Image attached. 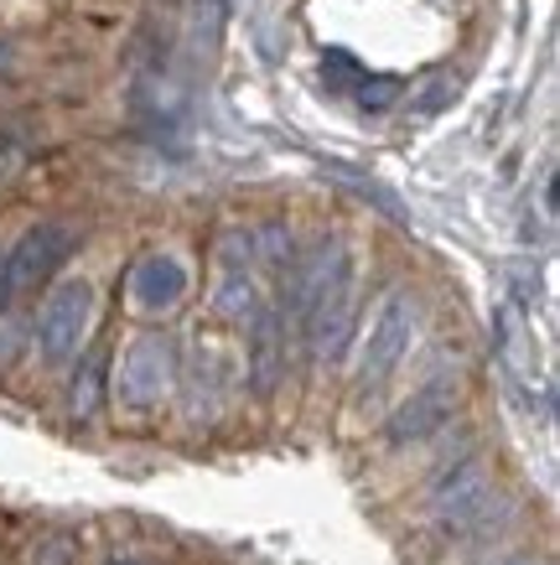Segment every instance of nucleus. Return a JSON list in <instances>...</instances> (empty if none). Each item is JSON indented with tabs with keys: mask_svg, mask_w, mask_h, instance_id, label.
<instances>
[{
	"mask_svg": "<svg viewBox=\"0 0 560 565\" xmlns=\"http://www.w3.org/2000/svg\"><path fill=\"white\" fill-rule=\"evenodd\" d=\"M415 338H421V301L400 286V291L384 296V307L373 311L369 338L358 348V390H379V384L405 363Z\"/></svg>",
	"mask_w": 560,
	"mask_h": 565,
	"instance_id": "obj_1",
	"label": "nucleus"
},
{
	"mask_svg": "<svg viewBox=\"0 0 560 565\" xmlns=\"http://www.w3.org/2000/svg\"><path fill=\"white\" fill-rule=\"evenodd\" d=\"M88 327H94V286H88L84 275H73V280H57L36 311V353L42 363H73L78 359V348H84Z\"/></svg>",
	"mask_w": 560,
	"mask_h": 565,
	"instance_id": "obj_2",
	"label": "nucleus"
},
{
	"mask_svg": "<svg viewBox=\"0 0 560 565\" xmlns=\"http://www.w3.org/2000/svg\"><path fill=\"white\" fill-rule=\"evenodd\" d=\"M78 249V228L63 218H47L27 228L11 249H6V301L11 296H32L36 286H47L52 275L68 265V255Z\"/></svg>",
	"mask_w": 560,
	"mask_h": 565,
	"instance_id": "obj_3",
	"label": "nucleus"
},
{
	"mask_svg": "<svg viewBox=\"0 0 560 565\" xmlns=\"http://www.w3.org/2000/svg\"><path fill=\"white\" fill-rule=\"evenodd\" d=\"M425 509L436 514L446 534H467L477 530L493 509V482H488V467L483 457H462L442 472V478L431 482V493H425Z\"/></svg>",
	"mask_w": 560,
	"mask_h": 565,
	"instance_id": "obj_4",
	"label": "nucleus"
},
{
	"mask_svg": "<svg viewBox=\"0 0 560 565\" xmlns=\"http://www.w3.org/2000/svg\"><path fill=\"white\" fill-rule=\"evenodd\" d=\"M115 390L130 411H156L177 390V343L167 332H140L136 343L125 348Z\"/></svg>",
	"mask_w": 560,
	"mask_h": 565,
	"instance_id": "obj_5",
	"label": "nucleus"
},
{
	"mask_svg": "<svg viewBox=\"0 0 560 565\" xmlns=\"http://www.w3.org/2000/svg\"><path fill=\"white\" fill-rule=\"evenodd\" d=\"M302 322V338H306V353L317 363H332L348 353L353 343V322H358V286H353V270H342L332 286H327L311 307L296 317Z\"/></svg>",
	"mask_w": 560,
	"mask_h": 565,
	"instance_id": "obj_6",
	"label": "nucleus"
},
{
	"mask_svg": "<svg viewBox=\"0 0 560 565\" xmlns=\"http://www.w3.org/2000/svg\"><path fill=\"white\" fill-rule=\"evenodd\" d=\"M452 411H457V379H425L421 390L410 394L405 405L390 415V426H384V436H390V446H410V441H425V436H436V430L452 420Z\"/></svg>",
	"mask_w": 560,
	"mask_h": 565,
	"instance_id": "obj_7",
	"label": "nucleus"
},
{
	"mask_svg": "<svg viewBox=\"0 0 560 565\" xmlns=\"http://www.w3.org/2000/svg\"><path fill=\"white\" fill-rule=\"evenodd\" d=\"M125 291H130V307L136 311L161 317V311L182 307L187 265L177 255H146V259H136V270H130V280H125Z\"/></svg>",
	"mask_w": 560,
	"mask_h": 565,
	"instance_id": "obj_8",
	"label": "nucleus"
},
{
	"mask_svg": "<svg viewBox=\"0 0 560 565\" xmlns=\"http://www.w3.org/2000/svg\"><path fill=\"white\" fill-rule=\"evenodd\" d=\"M493 343H498V359L514 374V384H529L535 379V338H529V317L519 301H504L498 317H493Z\"/></svg>",
	"mask_w": 560,
	"mask_h": 565,
	"instance_id": "obj_9",
	"label": "nucleus"
},
{
	"mask_svg": "<svg viewBox=\"0 0 560 565\" xmlns=\"http://www.w3.org/2000/svg\"><path fill=\"white\" fill-rule=\"evenodd\" d=\"M255 338H250V379H255V394H275L281 374H286V338H281V317L275 311H260Z\"/></svg>",
	"mask_w": 560,
	"mask_h": 565,
	"instance_id": "obj_10",
	"label": "nucleus"
},
{
	"mask_svg": "<svg viewBox=\"0 0 560 565\" xmlns=\"http://www.w3.org/2000/svg\"><path fill=\"white\" fill-rule=\"evenodd\" d=\"M213 307H219V317L223 322H255L260 311V286H255V275L250 270H223V280H219V291H213Z\"/></svg>",
	"mask_w": 560,
	"mask_h": 565,
	"instance_id": "obj_11",
	"label": "nucleus"
},
{
	"mask_svg": "<svg viewBox=\"0 0 560 565\" xmlns=\"http://www.w3.org/2000/svg\"><path fill=\"white\" fill-rule=\"evenodd\" d=\"M327 177H338L342 188H353L363 203H373V207H384L394 223H405V207H400V198H394L390 188H379L373 177H358V167H342V161H327Z\"/></svg>",
	"mask_w": 560,
	"mask_h": 565,
	"instance_id": "obj_12",
	"label": "nucleus"
},
{
	"mask_svg": "<svg viewBox=\"0 0 560 565\" xmlns=\"http://www.w3.org/2000/svg\"><path fill=\"white\" fill-rule=\"evenodd\" d=\"M104 399V353H88L78 379H73V420H88Z\"/></svg>",
	"mask_w": 560,
	"mask_h": 565,
	"instance_id": "obj_13",
	"label": "nucleus"
},
{
	"mask_svg": "<svg viewBox=\"0 0 560 565\" xmlns=\"http://www.w3.org/2000/svg\"><path fill=\"white\" fill-rule=\"evenodd\" d=\"M400 99V84L394 78H369V73H358V104L363 109H384V104Z\"/></svg>",
	"mask_w": 560,
	"mask_h": 565,
	"instance_id": "obj_14",
	"label": "nucleus"
},
{
	"mask_svg": "<svg viewBox=\"0 0 560 565\" xmlns=\"http://www.w3.org/2000/svg\"><path fill=\"white\" fill-rule=\"evenodd\" d=\"M21 332H27V327H21L17 317H0V369L21 353Z\"/></svg>",
	"mask_w": 560,
	"mask_h": 565,
	"instance_id": "obj_15",
	"label": "nucleus"
},
{
	"mask_svg": "<svg viewBox=\"0 0 560 565\" xmlns=\"http://www.w3.org/2000/svg\"><path fill=\"white\" fill-rule=\"evenodd\" d=\"M425 88H431V94H421V99H415V109H421V115L442 109V104L452 99V94H457V84H452V78H436V84H425Z\"/></svg>",
	"mask_w": 560,
	"mask_h": 565,
	"instance_id": "obj_16",
	"label": "nucleus"
},
{
	"mask_svg": "<svg viewBox=\"0 0 560 565\" xmlns=\"http://www.w3.org/2000/svg\"><path fill=\"white\" fill-rule=\"evenodd\" d=\"M42 565H68V540H52V550H47V561Z\"/></svg>",
	"mask_w": 560,
	"mask_h": 565,
	"instance_id": "obj_17",
	"label": "nucleus"
},
{
	"mask_svg": "<svg viewBox=\"0 0 560 565\" xmlns=\"http://www.w3.org/2000/svg\"><path fill=\"white\" fill-rule=\"evenodd\" d=\"M0 307H6V255H0Z\"/></svg>",
	"mask_w": 560,
	"mask_h": 565,
	"instance_id": "obj_18",
	"label": "nucleus"
},
{
	"mask_svg": "<svg viewBox=\"0 0 560 565\" xmlns=\"http://www.w3.org/2000/svg\"><path fill=\"white\" fill-rule=\"evenodd\" d=\"M509 565H540V561H509Z\"/></svg>",
	"mask_w": 560,
	"mask_h": 565,
	"instance_id": "obj_19",
	"label": "nucleus"
},
{
	"mask_svg": "<svg viewBox=\"0 0 560 565\" xmlns=\"http://www.w3.org/2000/svg\"><path fill=\"white\" fill-rule=\"evenodd\" d=\"M115 565H136V561H115Z\"/></svg>",
	"mask_w": 560,
	"mask_h": 565,
	"instance_id": "obj_20",
	"label": "nucleus"
}]
</instances>
